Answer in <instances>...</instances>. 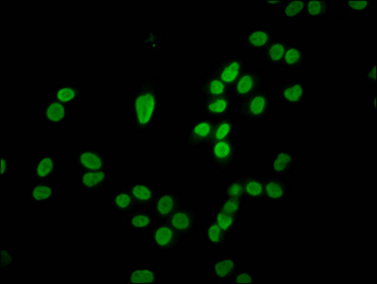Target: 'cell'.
<instances>
[{"instance_id":"13","label":"cell","mask_w":377,"mask_h":284,"mask_svg":"<svg viewBox=\"0 0 377 284\" xmlns=\"http://www.w3.org/2000/svg\"><path fill=\"white\" fill-rule=\"evenodd\" d=\"M276 38V34L270 28L259 25L244 31L240 47L249 54H260Z\"/></svg>"},{"instance_id":"7","label":"cell","mask_w":377,"mask_h":284,"mask_svg":"<svg viewBox=\"0 0 377 284\" xmlns=\"http://www.w3.org/2000/svg\"><path fill=\"white\" fill-rule=\"evenodd\" d=\"M78 172H101L107 170V152L96 144H86L75 152L73 157Z\"/></svg>"},{"instance_id":"44","label":"cell","mask_w":377,"mask_h":284,"mask_svg":"<svg viewBox=\"0 0 377 284\" xmlns=\"http://www.w3.org/2000/svg\"><path fill=\"white\" fill-rule=\"evenodd\" d=\"M376 101H377L376 92L374 91V93L371 95V98H370V106L371 109V113H373V114H376Z\"/></svg>"},{"instance_id":"39","label":"cell","mask_w":377,"mask_h":284,"mask_svg":"<svg viewBox=\"0 0 377 284\" xmlns=\"http://www.w3.org/2000/svg\"><path fill=\"white\" fill-rule=\"evenodd\" d=\"M166 34L163 31H146L142 42L145 46H149L153 51L159 49L160 44L165 39Z\"/></svg>"},{"instance_id":"6","label":"cell","mask_w":377,"mask_h":284,"mask_svg":"<svg viewBox=\"0 0 377 284\" xmlns=\"http://www.w3.org/2000/svg\"><path fill=\"white\" fill-rule=\"evenodd\" d=\"M247 68L244 56L239 54H229L224 59L215 63L206 71V74L215 76L231 88Z\"/></svg>"},{"instance_id":"24","label":"cell","mask_w":377,"mask_h":284,"mask_svg":"<svg viewBox=\"0 0 377 284\" xmlns=\"http://www.w3.org/2000/svg\"><path fill=\"white\" fill-rule=\"evenodd\" d=\"M137 207H150L157 196V189L149 181H130L126 186Z\"/></svg>"},{"instance_id":"14","label":"cell","mask_w":377,"mask_h":284,"mask_svg":"<svg viewBox=\"0 0 377 284\" xmlns=\"http://www.w3.org/2000/svg\"><path fill=\"white\" fill-rule=\"evenodd\" d=\"M159 223L160 220L155 216L152 206L136 207V209L128 214L126 227L130 234L141 235L149 234Z\"/></svg>"},{"instance_id":"11","label":"cell","mask_w":377,"mask_h":284,"mask_svg":"<svg viewBox=\"0 0 377 284\" xmlns=\"http://www.w3.org/2000/svg\"><path fill=\"white\" fill-rule=\"evenodd\" d=\"M200 216V207L197 203H186L174 213L168 223L178 232L186 236L194 235L197 232Z\"/></svg>"},{"instance_id":"9","label":"cell","mask_w":377,"mask_h":284,"mask_svg":"<svg viewBox=\"0 0 377 284\" xmlns=\"http://www.w3.org/2000/svg\"><path fill=\"white\" fill-rule=\"evenodd\" d=\"M266 73H268L266 70L262 68L247 67L231 88V94L233 95L234 100L238 102L240 100L262 90L266 86Z\"/></svg>"},{"instance_id":"30","label":"cell","mask_w":377,"mask_h":284,"mask_svg":"<svg viewBox=\"0 0 377 284\" xmlns=\"http://www.w3.org/2000/svg\"><path fill=\"white\" fill-rule=\"evenodd\" d=\"M307 0H286V3L281 8L279 21L282 23H293L305 17Z\"/></svg>"},{"instance_id":"12","label":"cell","mask_w":377,"mask_h":284,"mask_svg":"<svg viewBox=\"0 0 377 284\" xmlns=\"http://www.w3.org/2000/svg\"><path fill=\"white\" fill-rule=\"evenodd\" d=\"M309 89L298 77L284 79L279 83V98L284 106H302L307 101Z\"/></svg>"},{"instance_id":"10","label":"cell","mask_w":377,"mask_h":284,"mask_svg":"<svg viewBox=\"0 0 377 284\" xmlns=\"http://www.w3.org/2000/svg\"><path fill=\"white\" fill-rule=\"evenodd\" d=\"M186 203L187 197L180 191L171 189H160L157 191L152 207L160 222H168L174 213Z\"/></svg>"},{"instance_id":"42","label":"cell","mask_w":377,"mask_h":284,"mask_svg":"<svg viewBox=\"0 0 377 284\" xmlns=\"http://www.w3.org/2000/svg\"><path fill=\"white\" fill-rule=\"evenodd\" d=\"M376 67V60H374V61L364 70V83L370 86V88H374V86H377Z\"/></svg>"},{"instance_id":"16","label":"cell","mask_w":377,"mask_h":284,"mask_svg":"<svg viewBox=\"0 0 377 284\" xmlns=\"http://www.w3.org/2000/svg\"><path fill=\"white\" fill-rule=\"evenodd\" d=\"M291 185L284 176L266 175L263 202L270 205H286Z\"/></svg>"},{"instance_id":"32","label":"cell","mask_w":377,"mask_h":284,"mask_svg":"<svg viewBox=\"0 0 377 284\" xmlns=\"http://www.w3.org/2000/svg\"><path fill=\"white\" fill-rule=\"evenodd\" d=\"M111 206L115 212L123 214H128L137 207L128 188H118L113 191Z\"/></svg>"},{"instance_id":"35","label":"cell","mask_w":377,"mask_h":284,"mask_svg":"<svg viewBox=\"0 0 377 284\" xmlns=\"http://www.w3.org/2000/svg\"><path fill=\"white\" fill-rule=\"evenodd\" d=\"M212 219L218 223L219 227L222 228L229 236H233L238 230L241 219L229 215L213 206L212 210Z\"/></svg>"},{"instance_id":"36","label":"cell","mask_w":377,"mask_h":284,"mask_svg":"<svg viewBox=\"0 0 377 284\" xmlns=\"http://www.w3.org/2000/svg\"><path fill=\"white\" fill-rule=\"evenodd\" d=\"M376 0H344L341 1L342 10L345 14L357 15H370L373 12Z\"/></svg>"},{"instance_id":"23","label":"cell","mask_w":377,"mask_h":284,"mask_svg":"<svg viewBox=\"0 0 377 284\" xmlns=\"http://www.w3.org/2000/svg\"><path fill=\"white\" fill-rule=\"evenodd\" d=\"M86 88L78 84L57 83L52 86V97L68 107L75 106L84 98Z\"/></svg>"},{"instance_id":"19","label":"cell","mask_w":377,"mask_h":284,"mask_svg":"<svg viewBox=\"0 0 377 284\" xmlns=\"http://www.w3.org/2000/svg\"><path fill=\"white\" fill-rule=\"evenodd\" d=\"M243 267L237 258H215L210 264V275L213 281L229 283Z\"/></svg>"},{"instance_id":"29","label":"cell","mask_w":377,"mask_h":284,"mask_svg":"<svg viewBox=\"0 0 377 284\" xmlns=\"http://www.w3.org/2000/svg\"><path fill=\"white\" fill-rule=\"evenodd\" d=\"M333 6L334 1L332 0H307L305 17L310 22H318L332 14Z\"/></svg>"},{"instance_id":"1","label":"cell","mask_w":377,"mask_h":284,"mask_svg":"<svg viewBox=\"0 0 377 284\" xmlns=\"http://www.w3.org/2000/svg\"><path fill=\"white\" fill-rule=\"evenodd\" d=\"M160 80L144 73L139 85L129 94L128 120L136 133L147 132L154 127L160 118Z\"/></svg>"},{"instance_id":"8","label":"cell","mask_w":377,"mask_h":284,"mask_svg":"<svg viewBox=\"0 0 377 284\" xmlns=\"http://www.w3.org/2000/svg\"><path fill=\"white\" fill-rule=\"evenodd\" d=\"M216 118L199 117L189 125L183 144L190 151H197L212 142Z\"/></svg>"},{"instance_id":"31","label":"cell","mask_w":377,"mask_h":284,"mask_svg":"<svg viewBox=\"0 0 377 284\" xmlns=\"http://www.w3.org/2000/svg\"><path fill=\"white\" fill-rule=\"evenodd\" d=\"M236 118L233 117L216 118L212 142L236 139Z\"/></svg>"},{"instance_id":"22","label":"cell","mask_w":377,"mask_h":284,"mask_svg":"<svg viewBox=\"0 0 377 284\" xmlns=\"http://www.w3.org/2000/svg\"><path fill=\"white\" fill-rule=\"evenodd\" d=\"M160 268L159 265H133L128 268L126 283H160Z\"/></svg>"},{"instance_id":"17","label":"cell","mask_w":377,"mask_h":284,"mask_svg":"<svg viewBox=\"0 0 377 284\" xmlns=\"http://www.w3.org/2000/svg\"><path fill=\"white\" fill-rule=\"evenodd\" d=\"M236 101L233 95L226 94L225 96L202 101L203 117L212 118H234L236 115Z\"/></svg>"},{"instance_id":"4","label":"cell","mask_w":377,"mask_h":284,"mask_svg":"<svg viewBox=\"0 0 377 284\" xmlns=\"http://www.w3.org/2000/svg\"><path fill=\"white\" fill-rule=\"evenodd\" d=\"M61 159L52 151H40L30 163L31 182H52L59 175Z\"/></svg>"},{"instance_id":"18","label":"cell","mask_w":377,"mask_h":284,"mask_svg":"<svg viewBox=\"0 0 377 284\" xmlns=\"http://www.w3.org/2000/svg\"><path fill=\"white\" fill-rule=\"evenodd\" d=\"M109 173L107 170L101 172H78L76 175V188L79 191L91 194H98L107 188Z\"/></svg>"},{"instance_id":"25","label":"cell","mask_w":377,"mask_h":284,"mask_svg":"<svg viewBox=\"0 0 377 284\" xmlns=\"http://www.w3.org/2000/svg\"><path fill=\"white\" fill-rule=\"evenodd\" d=\"M296 167V152L292 150H279L273 154L270 171L273 175L288 176Z\"/></svg>"},{"instance_id":"40","label":"cell","mask_w":377,"mask_h":284,"mask_svg":"<svg viewBox=\"0 0 377 284\" xmlns=\"http://www.w3.org/2000/svg\"><path fill=\"white\" fill-rule=\"evenodd\" d=\"M14 163V157L10 156L9 152L6 151L1 152L0 154V180L1 182L8 180V175H9L10 168Z\"/></svg>"},{"instance_id":"38","label":"cell","mask_w":377,"mask_h":284,"mask_svg":"<svg viewBox=\"0 0 377 284\" xmlns=\"http://www.w3.org/2000/svg\"><path fill=\"white\" fill-rule=\"evenodd\" d=\"M258 275L254 271L244 269H240L233 278L229 281V283L241 284V283H257Z\"/></svg>"},{"instance_id":"34","label":"cell","mask_w":377,"mask_h":284,"mask_svg":"<svg viewBox=\"0 0 377 284\" xmlns=\"http://www.w3.org/2000/svg\"><path fill=\"white\" fill-rule=\"evenodd\" d=\"M220 197L240 200L247 203L246 193H245L244 175H237L229 180L221 191Z\"/></svg>"},{"instance_id":"27","label":"cell","mask_w":377,"mask_h":284,"mask_svg":"<svg viewBox=\"0 0 377 284\" xmlns=\"http://www.w3.org/2000/svg\"><path fill=\"white\" fill-rule=\"evenodd\" d=\"M31 205L54 204L56 191L54 183L31 182L28 189Z\"/></svg>"},{"instance_id":"15","label":"cell","mask_w":377,"mask_h":284,"mask_svg":"<svg viewBox=\"0 0 377 284\" xmlns=\"http://www.w3.org/2000/svg\"><path fill=\"white\" fill-rule=\"evenodd\" d=\"M70 118V107L52 97L43 102L41 120L47 128H61Z\"/></svg>"},{"instance_id":"26","label":"cell","mask_w":377,"mask_h":284,"mask_svg":"<svg viewBox=\"0 0 377 284\" xmlns=\"http://www.w3.org/2000/svg\"><path fill=\"white\" fill-rule=\"evenodd\" d=\"M204 237L206 246L210 247L213 251H224L228 248L229 236L212 218L206 220Z\"/></svg>"},{"instance_id":"21","label":"cell","mask_w":377,"mask_h":284,"mask_svg":"<svg viewBox=\"0 0 377 284\" xmlns=\"http://www.w3.org/2000/svg\"><path fill=\"white\" fill-rule=\"evenodd\" d=\"M290 42L286 38H275L266 49L258 54L263 64L276 68H284V60Z\"/></svg>"},{"instance_id":"41","label":"cell","mask_w":377,"mask_h":284,"mask_svg":"<svg viewBox=\"0 0 377 284\" xmlns=\"http://www.w3.org/2000/svg\"><path fill=\"white\" fill-rule=\"evenodd\" d=\"M17 256L15 251L8 248L1 249V272H7L10 268L15 267Z\"/></svg>"},{"instance_id":"37","label":"cell","mask_w":377,"mask_h":284,"mask_svg":"<svg viewBox=\"0 0 377 284\" xmlns=\"http://www.w3.org/2000/svg\"><path fill=\"white\" fill-rule=\"evenodd\" d=\"M217 209L222 212L233 215L234 217L243 219V212H244L245 203L240 200L233 198H226V197H220L217 204L215 205Z\"/></svg>"},{"instance_id":"33","label":"cell","mask_w":377,"mask_h":284,"mask_svg":"<svg viewBox=\"0 0 377 284\" xmlns=\"http://www.w3.org/2000/svg\"><path fill=\"white\" fill-rule=\"evenodd\" d=\"M284 65L287 70H300L305 68L307 65V56L303 47L290 44L284 55Z\"/></svg>"},{"instance_id":"5","label":"cell","mask_w":377,"mask_h":284,"mask_svg":"<svg viewBox=\"0 0 377 284\" xmlns=\"http://www.w3.org/2000/svg\"><path fill=\"white\" fill-rule=\"evenodd\" d=\"M206 154L210 164L217 168L219 172H228L238 159L236 139L210 142L206 146Z\"/></svg>"},{"instance_id":"43","label":"cell","mask_w":377,"mask_h":284,"mask_svg":"<svg viewBox=\"0 0 377 284\" xmlns=\"http://www.w3.org/2000/svg\"><path fill=\"white\" fill-rule=\"evenodd\" d=\"M266 8H282L286 3V0H279V1H271V0H266L263 2Z\"/></svg>"},{"instance_id":"2","label":"cell","mask_w":377,"mask_h":284,"mask_svg":"<svg viewBox=\"0 0 377 284\" xmlns=\"http://www.w3.org/2000/svg\"><path fill=\"white\" fill-rule=\"evenodd\" d=\"M273 110L272 86L266 85L262 90L236 102V120L265 122Z\"/></svg>"},{"instance_id":"20","label":"cell","mask_w":377,"mask_h":284,"mask_svg":"<svg viewBox=\"0 0 377 284\" xmlns=\"http://www.w3.org/2000/svg\"><path fill=\"white\" fill-rule=\"evenodd\" d=\"M202 101H209L231 94V88L215 76L206 74L200 78L197 88Z\"/></svg>"},{"instance_id":"28","label":"cell","mask_w":377,"mask_h":284,"mask_svg":"<svg viewBox=\"0 0 377 284\" xmlns=\"http://www.w3.org/2000/svg\"><path fill=\"white\" fill-rule=\"evenodd\" d=\"M268 175H244L245 193L247 203L254 204L263 202V191Z\"/></svg>"},{"instance_id":"3","label":"cell","mask_w":377,"mask_h":284,"mask_svg":"<svg viewBox=\"0 0 377 284\" xmlns=\"http://www.w3.org/2000/svg\"><path fill=\"white\" fill-rule=\"evenodd\" d=\"M188 236L175 230L168 222H160L149 233L153 251L174 253L181 248Z\"/></svg>"}]
</instances>
